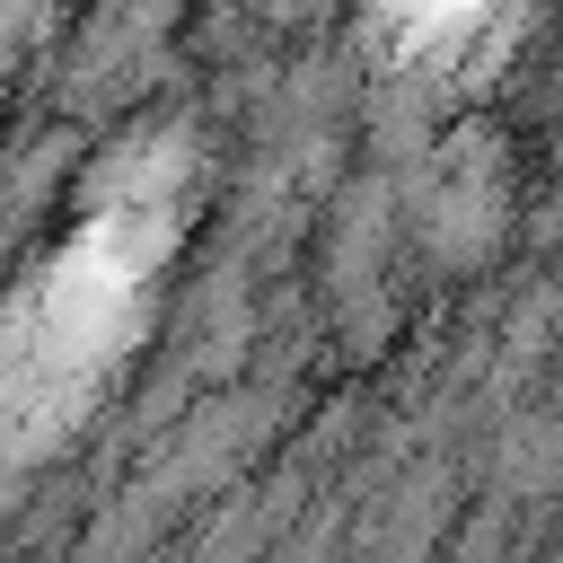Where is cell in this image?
Returning a JSON list of instances; mask_svg holds the SVG:
<instances>
[{"label": "cell", "instance_id": "6da1fadb", "mask_svg": "<svg viewBox=\"0 0 563 563\" xmlns=\"http://www.w3.org/2000/svg\"><path fill=\"white\" fill-rule=\"evenodd\" d=\"M185 229V158H132L0 308V449L35 457L114 378Z\"/></svg>", "mask_w": 563, "mask_h": 563}, {"label": "cell", "instance_id": "7a4b0ae2", "mask_svg": "<svg viewBox=\"0 0 563 563\" xmlns=\"http://www.w3.org/2000/svg\"><path fill=\"white\" fill-rule=\"evenodd\" d=\"M501 18H519V0H378L387 44H396L405 62H431V70L475 62V53L501 35Z\"/></svg>", "mask_w": 563, "mask_h": 563}]
</instances>
